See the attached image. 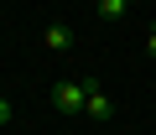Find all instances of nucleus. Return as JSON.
Here are the masks:
<instances>
[{
    "label": "nucleus",
    "mask_w": 156,
    "mask_h": 135,
    "mask_svg": "<svg viewBox=\"0 0 156 135\" xmlns=\"http://www.w3.org/2000/svg\"><path fill=\"white\" fill-rule=\"evenodd\" d=\"M52 104H57L62 114H83V104H89V83H73V78L52 83Z\"/></svg>",
    "instance_id": "f257e3e1"
},
{
    "label": "nucleus",
    "mask_w": 156,
    "mask_h": 135,
    "mask_svg": "<svg viewBox=\"0 0 156 135\" xmlns=\"http://www.w3.org/2000/svg\"><path fill=\"white\" fill-rule=\"evenodd\" d=\"M42 47H47V52H68V47H73V31H68V26H47V31H42Z\"/></svg>",
    "instance_id": "7ed1b4c3"
},
{
    "label": "nucleus",
    "mask_w": 156,
    "mask_h": 135,
    "mask_svg": "<svg viewBox=\"0 0 156 135\" xmlns=\"http://www.w3.org/2000/svg\"><path fill=\"white\" fill-rule=\"evenodd\" d=\"M146 52H156V31H151V36H146Z\"/></svg>",
    "instance_id": "423d86ee"
},
{
    "label": "nucleus",
    "mask_w": 156,
    "mask_h": 135,
    "mask_svg": "<svg viewBox=\"0 0 156 135\" xmlns=\"http://www.w3.org/2000/svg\"><path fill=\"white\" fill-rule=\"evenodd\" d=\"M99 16L104 21H125L130 16V0H99Z\"/></svg>",
    "instance_id": "20e7f679"
},
{
    "label": "nucleus",
    "mask_w": 156,
    "mask_h": 135,
    "mask_svg": "<svg viewBox=\"0 0 156 135\" xmlns=\"http://www.w3.org/2000/svg\"><path fill=\"white\" fill-rule=\"evenodd\" d=\"M11 114H16V109H11V99L0 94V125H11Z\"/></svg>",
    "instance_id": "39448f33"
},
{
    "label": "nucleus",
    "mask_w": 156,
    "mask_h": 135,
    "mask_svg": "<svg viewBox=\"0 0 156 135\" xmlns=\"http://www.w3.org/2000/svg\"><path fill=\"white\" fill-rule=\"evenodd\" d=\"M151 94H156V88H151Z\"/></svg>",
    "instance_id": "0eeeda50"
},
{
    "label": "nucleus",
    "mask_w": 156,
    "mask_h": 135,
    "mask_svg": "<svg viewBox=\"0 0 156 135\" xmlns=\"http://www.w3.org/2000/svg\"><path fill=\"white\" fill-rule=\"evenodd\" d=\"M83 114H89V119H99V125H104V119H115V104H109V94H99V88L89 83V104H83Z\"/></svg>",
    "instance_id": "f03ea898"
}]
</instances>
